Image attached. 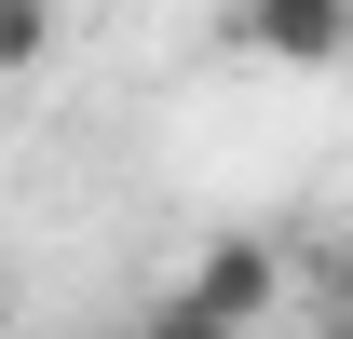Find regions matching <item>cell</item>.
Returning <instances> with one entry per match:
<instances>
[{
  "instance_id": "obj_5",
  "label": "cell",
  "mask_w": 353,
  "mask_h": 339,
  "mask_svg": "<svg viewBox=\"0 0 353 339\" xmlns=\"http://www.w3.org/2000/svg\"><path fill=\"white\" fill-rule=\"evenodd\" d=\"M312 339H353V298H312Z\"/></svg>"
},
{
  "instance_id": "obj_2",
  "label": "cell",
  "mask_w": 353,
  "mask_h": 339,
  "mask_svg": "<svg viewBox=\"0 0 353 339\" xmlns=\"http://www.w3.org/2000/svg\"><path fill=\"white\" fill-rule=\"evenodd\" d=\"M231 54H259V68H340L353 54V0H231Z\"/></svg>"
},
{
  "instance_id": "obj_1",
  "label": "cell",
  "mask_w": 353,
  "mask_h": 339,
  "mask_svg": "<svg viewBox=\"0 0 353 339\" xmlns=\"http://www.w3.org/2000/svg\"><path fill=\"white\" fill-rule=\"evenodd\" d=\"M176 298H204L218 326H245V339H259L272 312H285V245H259V231H218V245L176 271Z\"/></svg>"
},
{
  "instance_id": "obj_7",
  "label": "cell",
  "mask_w": 353,
  "mask_h": 339,
  "mask_svg": "<svg viewBox=\"0 0 353 339\" xmlns=\"http://www.w3.org/2000/svg\"><path fill=\"white\" fill-rule=\"evenodd\" d=\"M109 339H136V326H109Z\"/></svg>"
},
{
  "instance_id": "obj_4",
  "label": "cell",
  "mask_w": 353,
  "mask_h": 339,
  "mask_svg": "<svg viewBox=\"0 0 353 339\" xmlns=\"http://www.w3.org/2000/svg\"><path fill=\"white\" fill-rule=\"evenodd\" d=\"M136 339H245V326H218L204 298H163V312H136Z\"/></svg>"
},
{
  "instance_id": "obj_6",
  "label": "cell",
  "mask_w": 353,
  "mask_h": 339,
  "mask_svg": "<svg viewBox=\"0 0 353 339\" xmlns=\"http://www.w3.org/2000/svg\"><path fill=\"white\" fill-rule=\"evenodd\" d=\"M326 298H353V245H340V258H326Z\"/></svg>"
},
{
  "instance_id": "obj_3",
  "label": "cell",
  "mask_w": 353,
  "mask_h": 339,
  "mask_svg": "<svg viewBox=\"0 0 353 339\" xmlns=\"http://www.w3.org/2000/svg\"><path fill=\"white\" fill-rule=\"evenodd\" d=\"M54 54V0H0V82H28Z\"/></svg>"
}]
</instances>
